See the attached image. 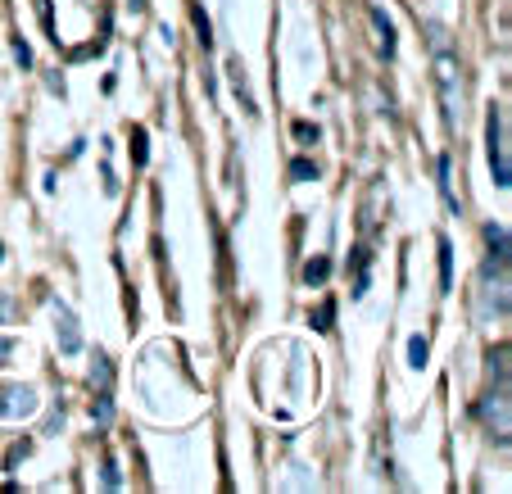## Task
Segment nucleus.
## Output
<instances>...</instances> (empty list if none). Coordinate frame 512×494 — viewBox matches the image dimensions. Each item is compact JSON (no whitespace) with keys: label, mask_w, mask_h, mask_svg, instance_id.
Returning a JSON list of instances; mask_svg holds the SVG:
<instances>
[{"label":"nucleus","mask_w":512,"mask_h":494,"mask_svg":"<svg viewBox=\"0 0 512 494\" xmlns=\"http://www.w3.org/2000/svg\"><path fill=\"white\" fill-rule=\"evenodd\" d=\"M50 309H55V318H59V349H64V354H78V349H82L78 318L68 313V304H64V300H50Z\"/></svg>","instance_id":"4"},{"label":"nucleus","mask_w":512,"mask_h":494,"mask_svg":"<svg viewBox=\"0 0 512 494\" xmlns=\"http://www.w3.org/2000/svg\"><path fill=\"white\" fill-rule=\"evenodd\" d=\"M331 277V263L327 259H313V263H304V281H309V286H322V281Z\"/></svg>","instance_id":"8"},{"label":"nucleus","mask_w":512,"mask_h":494,"mask_svg":"<svg viewBox=\"0 0 512 494\" xmlns=\"http://www.w3.org/2000/svg\"><path fill=\"white\" fill-rule=\"evenodd\" d=\"M435 32V82H440V96H445V123L458 127V55L445 41V32Z\"/></svg>","instance_id":"1"},{"label":"nucleus","mask_w":512,"mask_h":494,"mask_svg":"<svg viewBox=\"0 0 512 494\" xmlns=\"http://www.w3.org/2000/svg\"><path fill=\"white\" fill-rule=\"evenodd\" d=\"M37 413V390L32 386H5L0 390V417H32Z\"/></svg>","instance_id":"3"},{"label":"nucleus","mask_w":512,"mask_h":494,"mask_svg":"<svg viewBox=\"0 0 512 494\" xmlns=\"http://www.w3.org/2000/svg\"><path fill=\"white\" fill-rule=\"evenodd\" d=\"M440 291H454V245H449V236H440Z\"/></svg>","instance_id":"5"},{"label":"nucleus","mask_w":512,"mask_h":494,"mask_svg":"<svg viewBox=\"0 0 512 494\" xmlns=\"http://www.w3.org/2000/svg\"><path fill=\"white\" fill-rule=\"evenodd\" d=\"M0 259H5V245H0Z\"/></svg>","instance_id":"18"},{"label":"nucleus","mask_w":512,"mask_h":494,"mask_svg":"<svg viewBox=\"0 0 512 494\" xmlns=\"http://www.w3.org/2000/svg\"><path fill=\"white\" fill-rule=\"evenodd\" d=\"M485 241H490L494 259L508 263V227H503V223H485Z\"/></svg>","instance_id":"6"},{"label":"nucleus","mask_w":512,"mask_h":494,"mask_svg":"<svg viewBox=\"0 0 512 494\" xmlns=\"http://www.w3.org/2000/svg\"><path fill=\"white\" fill-rule=\"evenodd\" d=\"M14 59H19V64H23V68H28V64H32V50H28V46H23V41H14Z\"/></svg>","instance_id":"16"},{"label":"nucleus","mask_w":512,"mask_h":494,"mask_svg":"<svg viewBox=\"0 0 512 494\" xmlns=\"http://www.w3.org/2000/svg\"><path fill=\"white\" fill-rule=\"evenodd\" d=\"M132 10H145V0H132Z\"/></svg>","instance_id":"17"},{"label":"nucleus","mask_w":512,"mask_h":494,"mask_svg":"<svg viewBox=\"0 0 512 494\" xmlns=\"http://www.w3.org/2000/svg\"><path fill=\"white\" fill-rule=\"evenodd\" d=\"M91 381H100V386H109V381H114V372H109L105 359H100V368H91Z\"/></svg>","instance_id":"14"},{"label":"nucleus","mask_w":512,"mask_h":494,"mask_svg":"<svg viewBox=\"0 0 512 494\" xmlns=\"http://www.w3.org/2000/svg\"><path fill=\"white\" fill-rule=\"evenodd\" d=\"M105 485H109V490H118V485H123V476H118L114 463H105Z\"/></svg>","instance_id":"15"},{"label":"nucleus","mask_w":512,"mask_h":494,"mask_svg":"<svg viewBox=\"0 0 512 494\" xmlns=\"http://www.w3.org/2000/svg\"><path fill=\"white\" fill-rule=\"evenodd\" d=\"M426 354H431V349H426V340H422V336H413V340H408V363H413L417 372L426 368Z\"/></svg>","instance_id":"10"},{"label":"nucleus","mask_w":512,"mask_h":494,"mask_svg":"<svg viewBox=\"0 0 512 494\" xmlns=\"http://www.w3.org/2000/svg\"><path fill=\"white\" fill-rule=\"evenodd\" d=\"M91 417H96L100 427H105L109 417H114V404H109V395H100V399H96V404H91Z\"/></svg>","instance_id":"13"},{"label":"nucleus","mask_w":512,"mask_h":494,"mask_svg":"<svg viewBox=\"0 0 512 494\" xmlns=\"http://www.w3.org/2000/svg\"><path fill=\"white\" fill-rule=\"evenodd\" d=\"M440 195H445V204L458 214V195H454V186H449V155H440Z\"/></svg>","instance_id":"9"},{"label":"nucleus","mask_w":512,"mask_h":494,"mask_svg":"<svg viewBox=\"0 0 512 494\" xmlns=\"http://www.w3.org/2000/svg\"><path fill=\"white\" fill-rule=\"evenodd\" d=\"M331 318H336V304H318V313H313V327H318V331H331Z\"/></svg>","instance_id":"12"},{"label":"nucleus","mask_w":512,"mask_h":494,"mask_svg":"<svg viewBox=\"0 0 512 494\" xmlns=\"http://www.w3.org/2000/svg\"><path fill=\"white\" fill-rule=\"evenodd\" d=\"M490 168H494V186L508 191L512 168H508V132H503V109L499 105H494V114H490Z\"/></svg>","instance_id":"2"},{"label":"nucleus","mask_w":512,"mask_h":494,"mask_svg":"<svg viewBox=\"0 0 512 494\" xmlns=\"http://www.w3.org/2000/svg\"><path fill=\"white\" fill-rule=\"evenodd\" d=\"M290 177H295V182H318V168H313V159H295Z\"/></svg>","instance_id":"11"},{"label":"nucleus","mask_w":512,"mask_h":494,"mask_svg":"<svg viewBox=\"0 0 512 494\" xmlns=\"http://www.w3.org/2000/svg\"><path fill=\"white\" fill-rule=\"evenodd\" d=\"M372 23L381 28V50H386V55H395V23H390L381 10H372Z\"/></svg>","instance_id":"7"}]
</instances>
